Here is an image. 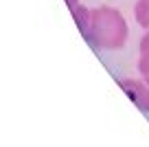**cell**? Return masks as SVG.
Instances as JSON below:
<instances>
[{
	"label": "cell",
	"instance_id": "4",
	"mask_svg": "<svg viewBox=\"0 0 149 147\" xmlns=\"http://www.w3.org/2000/svg\"><path fill=\"white\" fill-rule=\"evenodd\" d=\"M138 75L143 81L149 83V48H143L138 57Z\"/></svg>",
	"mask_w": 149,
	"mask_h": 147
},
{
	"label": "cell",
	"instance_id": "3",
	"mask_svg": "<svg viewBox=\"0 0 149 147\" xmlns=\"http://www.w3.org/2000/svg\"><path fill=\"white\" fill-rule=\"evenodd\" d=\"M134 18L143 29H149V0H138V2H136Z\"/></svg>",
	"mask_w": 149,
	"mask_h": 147
},
{
	"label": "cell",
	"instance_id": "5",
	"mask_svg": "<svg viewBox=\"0 0 149 147\" xmlns=\"http://www.w3.org/2000/svg\"><path fill=\"white\" fill-rule=\"evenodd\" d=\"M143 48H149V29H147V33L143 35V40H140V51Z\"/></svg>",
	"mask_w": 149,
	"mask_h": 147
},
{
	"label": "cell",
	"instance_id": "6",
	"mask_svg": "<svg viewBox=\"0 0 149 147\" xmlns=\"http://www.w3.org/2000/svg\"><path fill=\"white\" fill-rule=\"evenodd\" d=\"M66 2H68V7H70V9H72V7H77V5H79V0H66Z\"/></svg>",
	"mask_w": 149,
	"mask_h": 147
},
{
	"label": "cell",
	"instance_id": "1",
	"mask_svg": "<svg viewBox=\"0 0 149 147\" xmlns=\"http://www.w3.org/2000/svg\"><path fill=\"white\" fill-rule=\"evenodd\" d=\"M72 18L84 33V37L94 46L103 51H116L127 42V22L121 11L112 9V7H97L88 9L84 5L72 7Z\"/></svg>",
	"mask_w": 149,
	"mask_h": 147
},
{
	"label": "cell",
	"instance_id": "2",
	"mask_svg": "<svg viewBox=\"0 0 149 147\" xmlns=\"http://www.w3.org/2000/svg\"><path fill=\"white\" fill-rule=\"evenodd\" d=\"M118 86L127 92L132 101L149 114V83L143 79H118Z\"/></svg>",
	"mask_w": 149,
	"mask_h": 147
}]
</instances>
